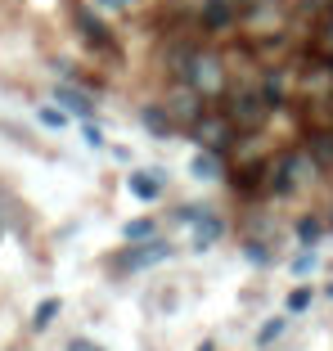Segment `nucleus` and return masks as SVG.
I'll return each instance as SVG.
<instances>
[{
  "label": "nucleus",
  "instance_id": "f257e3e1",
  "mask_svg": "<svg viewBox=\"0 0 333 351\" xmlns=\"http://www.w3.org/2000/svg\"><path fill=\"white\" fill-rule=\"evenodd\" d=\"M180 77H185V86L198 90L203 99L225 90V63H221V54H212V50H189V59L180 63Z\"/></svg>",
  "mask_w": 333,
  "mask_h": 351
},
{
  "label": "nucleus",
  "instance_id": "f03ea898",
  "mask_svg": "<svg viewBox=\"0 0 333 351\" xmlns=\"http://www.w3.org/2000/svg\"><path fill=\"white\" fill-rule=\"evenodd\" d=\"M171 243L166 239H140V243H131L126 252H117V261H113V270H122V275H136V270H153V266H162L166 257H171Z\"/></svg>",
  "mask_w": 333,
  "mask_h": 351
},
{
  "label": "nucleus",
  "instance_id": "7ed1b4c3",
  "mask_svg": "<svg viewBox=\"0 0 333 351\" xmlns=\"http://www.w3.org/2000/svg\"><path fill=\"white\" fill-rule=\"evenodd\" d=\"M189 131H194V145L212 149V154H225V149L234 145V122H230L225 113H198L194 122H189Z\"/></svg>",
  "mask_w": 333,
  "mask_h": 351
},
{
  "label": "nucleus",
  "instance_id": "20e7f679",
  "mask_svg": "<svg viewBox=\"0 0 333 351\" xmlns=\"http://www.w3.org/2000/svg\"><path fill=\"white\" fill-rule=\"evenodd\" d=\"M266 99H261V90H239L234 99H230V108H225V117L234 122V131H257L261 122H266Z\"/></svg>",
  "mask_w": 333,
  "mask_h": 351
},
{
  "label": "nucleus",
  "instance_id": "39448f33",
  "mask_svg": "<svg viewBox=\"0 0 333 351\" xmlns=\"http://www.w3.org/2000/svg\"><path fill=\"white\" fill-rule=\"evenodd\" d=\"M221 239H225V221H221L217 212H203V217L194 221V239H189V248L208 252L212 243H221Z\"/></svg>",
  "mask_w": 333,
  "mask_h": 351
},
{
  "label": "nucleus",
  "instance_id": "423d86ee",
  "mask_svg": "<svg viewBox=\"0 0 333 351\" xmlns=\"http://www.w3.org/2000/svg\"><path fill=\"white\" fill-rule=\"evenodd\" d=\"M162 185H166V171H136L131 180H126V189L140 198V203H153V198H162Z\"/></svg>",
  "mask_w": 333,
  "mask_h": 351
},
{
  "label": "nucleus",
  "instance_id": "0eeeda50",
  "mask_svg": "<svg viewBox=\"0 0 333 351\" xmlns=\"http://www.w3.org/2000/svg\"><path fill=\"white\" fill-rule=\"evenodd\" d=\"M198 99H203V95L198 90H171V99H166V113H171V122H194L198 113H203V108H198Z\"/></svg>",
  "mask_w": 333,
  "mask_h": 351
},
{
  "label": "nucleus",
  "instance_id": "6e6552de",
  "mask_svg": "<svg viewBox=\"0 0 333 351\" xmlns=\"http://www.w3.org/2000/svg\"><path fill=\"white\" fill-rule=\"evenodd\" d=\"M140 122H145V131L158 135V140H166V135L176 131V122H171V113H166V104H145Z\"/></svg>",
  "mask_w": 333,
  "mask_h": 351
},
{
  "label": "nucleus",
  "instance_id": "1a4fd4ad",
  "mask_svg": "<svg viewBox=\"0 0 333 351\" xmlns=\"http://www.w3.org/2000/svg\"><path fill=\"white\" fill-rule=\"evenodd\" d=\"M189 176H194V180H217V176H225L221 154H212V149H198V154L189 158Z\"/></svg>",
  "mask_w": 333,
  "mask_h": 351
},
{
  "label": "nucleus",
  "instance_id": "9d476101",
  "mask_svg": "<svg viewBox=\"0 0 333 351\" xmlns=\"http://www.w3.org/2000/svg\"><path fill=\"white\" fill-rule=\"evenodd\" d=\"M234 23V0H208L203 5V27L208 32H221Z\"/></svg>",
  "mask_w": 333,
  "mask_h": 351
},
{
  "label": "nucleus",
  "instance_id": "9b49d317",
  "mask_svg": "<svg viewBox=\"0 0 333 351\" xmlns=\"http://www.w3.org/2000/svg\"><path fill=\"white\" fill-rule=\"evenodd\" d=\"M59 104H63V108H68L73 117H82V122H90V117H95V104H90V95H86V90L59 86Z\"/></svg>",
  "mask_w": 333,
  "mask_h": 351
},
{
  "label": "nucleus",
  "instance_id": "f8f14e48",
  "mask_svg": "<svg viewBox=\"0 0 333 351\" xmlns=\"http://www.w3.org/2000/svg\"><path fill=\"white\" fill-rule=\"evenodd\" d=\"M306 154L315 158V167H333V135L329 131H320V135H311V145H306Z\"/></svg>",
  "mask_w": 333,
  "mask_h": 351
},
{
  "label": "nucleus",
  "instance_id": "ddd939ff",
  "mask_svg": "<svg viewBox=\"0 0 333 351\" xmlns=\"http://www.w3.org/2000/svg\"><path fill=\"white\" fill-rule=\"evenodd\" d=\"M77 27H82L86 36H90V41H108V32H104V23H99V14L86 10V5L77 10Z\"/></svg>",
  "mask_w": 333,
  "mask_h": 351
},
{
  "label": "nucleus",
  "instance_id": "4468645a",
  "mask_svg": "<svg viewBox=\"0 0 333 351\" xmlns=\"http://www.w3.org/2000/svg\"><path fill=\"white\" fill-rule=\"evenodd\" d=\"M59 311H63V302H59V298H45L41 306L32 311V329H36V333H41V329H50V324H54V315H59Z\"/></svg>",
  "mask_w": 333,
  "mask_h": 351
},
{
  "label": "nucleus",
  "instance_id": "2eb2a0df",
  "mask_svg": "<svg viewBox=\"0 0 333 351\" xmlns=\"http://www.w3.org/2000/svg\"><path fill=\"white\" fill-rule=\"evenodd\" d=\"M153 234H158L153 217H140V221H126V226H122V239H126V243H140V239H153Z\"/></svg>",
  "mask_w": 333,
  "mask_h": 351
},
{
  "label": "nucleus",
  "instance_id": "dca6fc26",
  "mask_svg": "<svg viewBox=\"0 0 333 351\" xmlns=\"http://www.w3.org/2000/svg\"><path fill=\"white\" fill-rule=\"evenodd\" d=\"M261 99H266V108H284V82L275 73L261 82Z\"/></svg>",
  "mask_w": 333,
  "mask_h": 351
},
{
  "label": "nucleus",
  "instance_id": "f3484780",
  "mask_svg": "<svg viewBox=\"0 0 333 351\" xmlns=\"http://www.w3.org/2000/svg\"><path fill=\"white\" fill-rule=\"evenodd\" d=\"M284 329H288V320H284V315H275V320H266V324L257 329V347H271V342L280 338Z\"/></svg>",
  "mask_w": 333,
  "mask_h": 351
},
{
  "label": "nucleus",
  "instance_id": "a211bd4d",
  "mask_svg": "<svg viewBox=\"0 0 333 351\" xmlns=\"http://www.w3.org/2000/svg\"><path fill=\"white\" fill-rule=\"evenodd\" d=\"M320 234H324V226L315 217H302V221H297V239H302V248H315V239H320Z\"/></svg>",
  "mask_w": 333,
  "mask_h": 351
},
{
  "label": "nucleus",
  "instance_id": "6ab92c4d",
  "mask_svg": "<svg viewBox=\"0 0 333 351\" xmlns=\"http://www.w3.org/2000/svg\"><path fill=\"white\" fill-rule=\"evenodd\" d=\"M284 306H288V315H297V311H306V306H311V289H293Z\"/></svg>",
  "mask_w": 333,
  "mask_h": 351
},
{
  "label": "nucleus",
  "instance_id": "aec40b11",
  "mask_svg": "<svg viewBox=\"0 0 333 351\" xmlns=\"http://www.w3.org/2000/svg\"><path fill=\"white\" fill-rule=\"evenodd\" d=\"M36 117H41V126H50V131L68 126V113H59V108H36Z\"/></svg>",
  "mask_w": 333,
  "mask_h": 351
},
{
  "label": "nucleus",
  "instance_id": "412c9836",
  "mask_svg": "<svg viewBox=\"0 0 333 351\" xmlns=\"http://www.w3.org/2000/svg\"><path fill=\"white\" fill-rule=\"evenodd\" d=\"M243 257H248L252 266H266V261H271V252H266V243H257V239H252L248 248H243Z\"/></svg>",
  "mask_w": 333,
  "mask_h": 351
},
{
  "label": "nucleus",
  "instance_id": "4be33fe9",
  "mask_svg": "<svg viewBox=\"0 0 333 351\" xmlns=\"http://www.w3.org/2000/svg\"><path fill=\"white\" fill-rule=\"evenodd\" d=\"M82 140H86L90 149H104V131H99L95 122H82Z\"/></svg>",
  "mask_w": 333,
  "mask_h": 351
},
{
  "label": "nucleus",
  "instance_id": "5701e85b",
  "mask_svg": "<svg viewBox=\"0 0 333 351\" xmlns=\"http://www.w3.org/2000/svg\"><path fill=\"white\" fill-rule=\"evenodd\" d=\"M198 217H203V207H180V212H176V221H180V226H194Z\"/></svg>",
  "mask_w": 333,
  "mask_h": 351
},
{
  "label": "nucleus",
  "instance_id": "b1692460",
  "mask_svg": "<svg viewBox=\"0 0 333 351\" xmlns=\"http://www.w3.org/2000/svg\"><path fill=\"white\" fill-rule=\"evenodd\" d=\"M311 266H315V252H302V257L293 261V275H306Z\"/></svg>",
  "mask_w": 333,
  "mask_h": 351
},
{
  "label": "nucleus",
  "instance_id": "393cba45",
  "mask_svg": "<svg viewBox=\"0 0 333 351\" xmlns=\"http://www.w3.org/2000/svg\"><path fill=\"white\" fill-rule=\"evenodd\" d=\"M68 351H99V347H95V342H86V338H73V347H68Z\"/></svg>",
  "mask_w": 333,
  "mask_h": 351
},
{
  "label": "nucleus",
  "instance_id": "a878e982",
  "mask_svg": "<svg viewBox=\"0 0 333 351\" xmlns=\"http://www.w3.org/2000/svg\"><path fill=\"white\" fill-rule=\"evenodd\" d=\"M126 0H95V10H122Z\"/></svg>",
  "mask_w": 333,
  "mask_h": 351
},
{
  "label": "nucleus",
  "instance_id": "bb28decb",
  "mask_svg": "<svg viewBox=\"0 0 333 351\" xmlns=\"http://www.w3.org/2000/svg\"><path fill=\"white\" fill-rule=\"evenodd\" d=\"M198 351H217V347H212V342H203V347H198Z\"/></svg>",
  "mask_w": 333,
  "mask_h": 351
},
{
  "label": "nucleus",
  "instance_id": "cd10ccee",
  "mask_svg": "<svg viewBox=\"0 0 333 351\" xmlns=\"http://www.w3.org/2000/svg\"><path fill=\"white\" fill-rule=\"evenodd\" d=\"M329 45H333V23H329Z\"/></svg>",
  "mask_w": 333,
  "mask_h": 351
},
{
  "label": "nucleus",
  "instance_id": "c85d7f7f",
  "mask_svg": "<svg viewBox=\"0 0 333 351\" xmlns=\"http://www.w3.org/2000/svg\"><path fill=\"white\" fill-rule=\"evenodd\" d=\"M234 5H248V0H234Z\"/></svg>",
  "mask_w": 333,
  "mask_h": 351
},
{
  "label": "nucleus",
  "instance_id": "c756f323",
  "mask_svg": "<svg viewBox=\"0 0 333 351\" xmlns=\"http://www.w3.org/2000/svg\"><path fill=\"white\" fill-rule=\"evenodd\" d=\"M329 230H333V221H329Z\"/></svg>",
  "mask_w": 333,
  "mask_h": 351
},
{
  "label": "nucleus",
  "instance_id": "7c9ffc66",
  "mask_svg": "<svg viewBox=\"0 0 333 351\" xmlns=\"http://www.w3.org/2000/svg\"><path fill=\"white\" fill-rule=\"evenodd\" d=\"M329 68H333V63H329Z\"/></svg>",
  "mask_w": 333,
  "mask_h": 351
}]
</instances>
